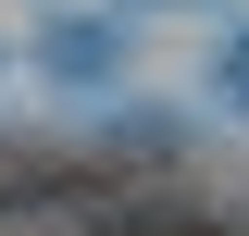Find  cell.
<instances>
[{
  "instance_id": "cell-2",
  "label": "cell",
  "mask_w": 249,
  "mask_h": 236,
  "mask_svg": "<svg viewBox=\"0 0 249 236\" xmlns=\"http://www.w3.org/2000/svg\"><path fill=\"white\" fill-rule=\"evenodd\" d=\"M212 87H224V112H249V25L224 37V62H212Z\"/></svg>"
},
{
  "instance_id": "cell-1",
  "label": "cell",
  "mask_w": 249,
  "mask_h": 236,
  "mask_svg": "<svg viewBox=\"0 0 249 236\" xmlns=\"http://www.w3.org/2000/svg\"><path fill=\"white\" fill-rule=\"evenodd\" d=\"M37 62H50L62 87H100V75H124V25H112V13H50Z\"/></svg>"
}]
</instances>
